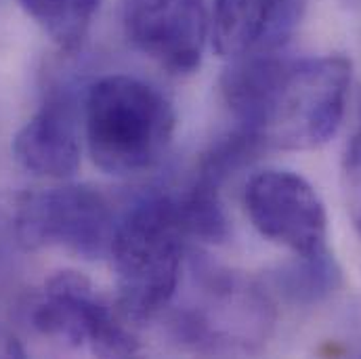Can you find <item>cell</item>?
I'll list each match as a JSON object with an SVG mask.
<instances>
[{
    "label": "cell",
    "mask_w": 361,
    "mask_h": 359,
    "mask_svg": "<svg viewBox=\"0 0 361 359\" xmlns=\"http://www.w3.org/2000/svg\"><path fill=\"white\" fill-rule=\"evenodd\" d=\"M25 349L13 332L0 326V358H23Z\"/></svg>",
    "instance_id": "9a60e30c"
},
{
    "label": "cell",
    "mask_w": 361,
    "mask_h": 359,
    "mask_svg": "<svg viewBox=\"0 0 361 359\" xmlns=\"http://www.w3.org/2000/svg\"><path fill=\"white\" fill-rule=\"evenodd\" d=\"M273 324V300L263 286L210 261H191V294L171 315L180 345L206 355H250L265 347Z\"/></svg>",
    "instance_id": "277c9868"
},
{
    "label": "cell",
    "mask_w": 361,
    "mask_h": 359,
    "mask_svg": "<svg viewBox=\"0 0 361 359\" xmlns=\"http://www.w3.org/2000/svg\"><path fill=\"white\" fill-rule=\"evenodd\" d=\"M246 212L257 231L294 255H313L326 246L328 217L311 183L290 171H263L248 181Z\"/></svg>",
    "instance_id": "52a82bcc"
},
{
    "label": "cell",
    "mask_w": 361,
    "mask_h": 359,
    "mask_svg": "<svg viewBox=\"0 0 361 359\" xmlns=\"http://www.w3.org/2000/svg\"><path fill=\"white\" fill-rule=\"evenodd\" d=\"M351 87L343 55L235 59L221 76V92L240 126L265 150L302 152L324 145L338 130Z\"/></svg>",
    "instance_id": "6da1fadb"
},
{
    "label": "cell",
    "mask_w": 361,
    "mask_h": 359,
    "mask_svg": "<svg viewBox=\"0 0 361 359\" xmlns=\"http://www.w3.org/2000/svg\"><path fill=\"white\" fill-rule=\"evenodd\" d=\"M13 227L23 250L63 248L85 261H97L109 255L116 223L97 189L63 185L21 193Z\"/></svg>",
    "instance_id": "5b68a950"
},
{
    "label": "cell",
    "mask_w": 361,
    "mask_h": 359,
    "mask_svg": "<svg viewBox=\"0 0 361 359\" xmlns=\"http://www.w3.org/2000/svg\"><path fill=\"white\" fill-rule=\"evenodd\" d=\"M311 0H214L212 40L229 61L273 55L298 30Z\"/></svg>",
    "instance_id": "9c48e42d"
},
{
    "label": "cell",
    "mask_w": 361,
    "mask_h": 359,
    "mask_svg": "<svg viewBox=\"0 0 361 359\" xmlns=\"http://www.w3.org/2000/svg\"><path fill=\"white\" fill-rule=\"evenodd\" d=\"M36 332L72 349L89 347L99 358H128L139 351L128 322L111 309L78 271H57L30 309Z\"/></svg>",
    "instance_id": "8992f818"
},
{
    "label": "cell",
    "mask_w": 361,
    "mask_h": 359,
    "mask_svg": "<svg viewBox=\"0 0 361 359\" xmlns=\"http://www.w3.org/2000/svg\"><path fill=\"white\" fill-rule=\"evenodd\" d=\"M343 284V273L328 248L313 255H294L271 271V286L292 305L313 307L328 300Z\"/></svg>",
    "instance_id": "8fae6325"
},
{
    "label": "cell",
    "mask_w": 361,
    "mask_h": 359,
    "mask_svg": "<svg viewBox=\"0 0 361 359\" xmlns=\"http://www.w3.org/2000/svg\"><path fill=\"white\" fill-rule=\"evenodd\" d=\"M120 19L126 40L169 74L200 68L208 36L204 0H122Z\"/></svg>",
    "instance_id": "ba28073f"
},
{
    "label": "cell",
    "mask_w": 361,
    "mask_h": 359,
    "mask_svg": "<svg viewBox=\"0 0 361 359\" xmlns=\"http://www.w3.org/2000/svg\"><path fill=\"white\" fill-rule=\"evenodd\" d=\"M175 124L173 103L139 78L105 76L87 92V145L103 173L124 177L158 164L173 141Z\"/></svg>",
    "instance_id": "3957f363"
},
{
    "label": "cell",
    "mask_w": 361,
    "mask_h": 359,
    "mask_svg": "<svg viewBox=\"0 0 361 359\" xmlns=\"http://www.w3.org/2000/svg\"><path fill=\"white\" fill-rule=\"evenodd\" d=\"M185 238L177 197L164 191L141 195L116 223L109 250L118 286L116 309L128 326L154 320L175 298Z\"/></svg>",
    "instance_id": "7a4b0ae2"
},
{
    "label": "cell",
    "mask_w": 361,
    "mask_h": 359,
    "mask_svg": "<svg viewBox=\"0 0 361 359\" xmlns=\"http://www.w3.org/2000/svg\"><path fill=\"white\" fill-rule=\"evenodd\" d=\"M343 191L349 217L361 236V130L351 139L343 160Z\"/></svg>",
    "instance_id": "5bb4252c"
},
{
    "label": "cell",
    "mask_w": 361,
    "mask_h": 359,
    "mask_svg": "<svg viewBox=\"0 0 361 359\" xmlns=\"http://www.w3.org/2000/svg\"><path fill=\"white\" fill-rule=\"evenodd\" d=\"M21 8L66 53L80 49L101 0H19Z\"/></svg>",
    "instance_id": "7c38bea8"
},
{
    "label": "cell",
    "mask_w": 361,
    "mask_h": 359,
    "mask_svg": "<svg viewBox=\"0 0 361 359\" xmlns=\"http://www.w3.org/2000/svg\"><path fill=\"white\" fill-rule=\"evenodd\" d=\"M185 233L204 242H225L229 219L221 200V185L195 175L189 187L177 197Z\"/></svg>",
    "instance_id": "4fadbf2b"
},
{
    "label": "cell",
    "mask_w": 361,
    "mask_h": 359,
    "mask_svg": "<svg viewBox=\"0 0 361 359\" xmlns=\"http://www.w3.org/2000/svg\"><path fill=\"white\" fill-rule=\"evenodd\" d=\"M15 160L30 173L68 179L80 164L76 101L70 92L51 95L13 139Z\"/></svg>",
    "instance_id": "30bf717a"
}]
</instances>
